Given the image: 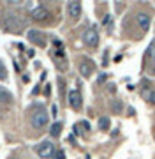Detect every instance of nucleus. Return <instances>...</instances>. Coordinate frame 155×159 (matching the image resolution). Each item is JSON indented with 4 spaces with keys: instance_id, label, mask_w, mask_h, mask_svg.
<instances>
[{
    "instance_id": "423d86ee",
    "label": "nucleus",
    "mask_w": 155,
    "mask_h": 159,
    "mask_svg": "<svg viewBox=\"0 0 155 159\" xmlns=\"http://www.w3.org/2000/svg\"><path fill=\"white\" fill-rule=\"evenodd\" d=\"M30 16H32V20H35V21H46L48 18H50V11H48L44 6H37L35 9H32Z\"/></svg>"
},
{
    "instance_id": "ddd939ff",
    "label": "nucleus",
    "mask_w": 155,
    "mask_h": 159,
    "mask_svg": "<svg viewBox=\"0 0 155 159\" xmlns=\"http://www.w3.org/2000/svg\"><path fill=\"white\" fill-rule=\"evenodd\" d=\"M60 133H62V124H60V122H55V124L50 127V134H51L53 138H58Z\"/></svg>"
},
{
    "instance_id": "f8f14e48",
    "label": "nucleus",
    "mask_w": 155,
    "mask_h": 159,
    "mask_svg": "<svg viewBox=\"0 0 155 159\" xmlns=\"http://www.w3.org/2000/svg\"><path fill=\"white\" fill-rule=\"evenodd\" d=\"M141 96H143L148 102L155 104V90H152V89H144V90L141 92Z\"/></svg>"
},
{
    "instance_id": "f257e3e1",
    "label": "nucleus",
    "mask_w": 155,
    "mask_h": 159,
    "mask_svg": "<svg viewBox=\"0 0 155 159\" xmlns=\"http://www.w3.org/2000/svg\"><path fill=\"white\" fill-rule=\"evenodd\" d=\"M27 25V20L16 14V12H9L6 16V21H4V29L6 32H12V34H21Z\"/></svg>"
},
{
    "instance_id": "20e7f679",
    "label": "nucleus",
    "mask_w": 155,
    "mask_h": 159,
    "mask_svg": "<svg viewBox=\"0 0 155 159\" xmlns=\"http://www.w3.org/2000/svg\"><path fill=\"white\" fill-rule=\"evenodd\" d=\"M27 37H28L30 43H34V44L41 46V48H44V46H46V35L42 34L41 30L30 29L28 32H27Z\"/></svg>"
},
{
    "instance_id": "6e6552de",
    "label": "nucleus",
    "mask_w": 155,
    "mask_h": 159,
    "mask_svg": "<svg viewBox=\"0 0 155 159\" xmlns=\"http://www.w3.org/2000/svg\"><path fill=\"white\" fill-rule=\"evenodd\" d=\"M67 14L72 20H78L81 16V2H67Z\"/></svg>"
},
{
    "instance_id": "9d476101",
    "label": "nucleus",
    "mask_w": 155,
    "mask_h": 159,
    "mask_svg": "<svg viewBox=\"0 0 155 159\" xmlns=\"http://www.w3.org/2000/svg\"><path fill=\"white\" fill-rule=\"evenodd\" d=\"M150 23H152V20H150L148 14H146V12H139V14H138V25H139V29L143 30V32H146V30L150 29Z\"/></svg>"
},
{
    "instance_id": "7ed1b4c3",
    "label": "nucleus",
    "mask_w": 155,
    "mask_h": 159,
    "mask_svg": "<svg viewBox=\"0 0 155 159\" xmlns=\"http://www.w3.org/2000/svg\"><path fill=\"white\" fill-rule=\"evenodd\" d=\"M35 152L39 154V157L48 159V157H51V156H53L55 148H53V143L50 142V140H44V142H41L39 145L35 147Z\"/></svg>"
},
{
    "instance_id": "0eeeda50",
    "label": "nucleus",
    "mask_w": 155,
    "mask_h": 159,
    "mask_svg": "<svg viewBox=\"0 0 155 159\" xmlns=\"http://www.w3.org/2000/svg\"><path fill=\"white\" fill-rule=\"evenodd\" d=\"M67 101H69V106L72 110H80L81 108V94L80 90H71L69 94H67Z\"/></svg>"
},
{
    "instance_id": "9b49d317",
    "label": "nucleus",
    "mask_w": 155,
    "mask_h": 159,
    "mask_svg": "<svg viewBox=\"0 0 155 159\" xmlns=\"http://www.w3.org/2000/svg\"><path fill=\"white\" fill-rule=\"evenodd\" d=\"M14 101V96H12L11 92L4 89V87H0V102H6V104H11Z\"/></svg>"
},
{
    "instance_id": "f03ea898",
    "label": "nucleus",
    "mask_w": 155,
    "mask_h": 159,
    "mask_svg": "<svg viewBox=\"0 0 155 159\" xmlns=\"http://www.w3.org/2000/svg\"><path fill=\"white\" fill-rule=\"evenodd\" d=\"M30 122H32V125H34L35 129H44L48 125V122H50V115H48V111L44 108H39L32 113Z\"/></svg>"
},
{
    "instance_id": "2eb2a0df",
    "label": "nucleus",
    "mask_w": 155,
    "mask_h": 159,
    "mask_svg": "<svg viewBox=\"0 0 155 159\" xmlns=\"http://www.w3.org/2000/svg\"><path fill=\"white\" fill-rule=\"evenodd\" d=\"M6 78H7V69L2 64V60H0V80H6Z\"/></svg>"
},
{
    "instance_id": "a211bd4d",
    "label": "nucleus",
    "mask_w": 155,
    "mask_h": 159,
    "mask_svg": "<svg viewBox=\"0 0 155 159\" xmlns=\"http://www.w3.org/2000/svg\"><path fill=\"white\" fill-rule=\"evenodd\" d=\"M153 62H155V51H153Z\"/></svg>"
},
{
    "instance_id": "4468645a",
    "label": "nucleus",
    "mask_w": 155,
    "mask_h": 159,
    "mask_svg": "<svg viewBox=\"0 0 155 159\" xmlns=\"http://www.w3.org/2000/svg\"><path fill=\"white\" fill-rule=\"evenodd\" d=\"M109 125H111V122H109L108 117H101V119H99V129L101 131H108Z\"/></svg>"
},
{
    "instance_id": "1a4fd4ad",
    "label": "nucleus",
    "mask_w": 155,
    "mask_h": 159,
    "mask_svg": "<svg viewBox=\"0 0 155 159\" xmlns=\"http://www.w3.org/2000/svg\"><path fill=\"white\" fill-rule=\"evenodd\" d=\"M80 73H81V76L88 78V76L93 73V64L90 62V60H81L80 62Z\"/></svg>"
},
{
    "instance_id": "39448f33",
    "label": "nucleus",
    "mask_w": 155,
    "mask_h": 159,
    "mask_svg": "<svg viewBox=\"0 0 155 159\" xmlns=\"http://www.w3.org/2000/svg\"><path fill=\"white\" fill-rule=\"evenodd\" d=\"M83 43H85L86 46H97L99 44V34L95 29H88L85 30V34H83Z\"/></svg>"
},
{
    "instance_id": "f3484780",
    "label": "nucleus",
    "mask_w": 155,
    "mask_h": 159,
    "mask_svg": "<svg viewBox=\"0 0 155 159\" xmlns=\"http://www.w3.org/2000/svg\"><path fill=\"white\" fill-rule=\"evenodd\" d=\"M81 125H83V127H85L86 131L90 129V124H88V122H81Z\"/></svg>"
},
{
    "instance_id": "dca6fc26",
    "label": "nucleus",
    "mask_w": 155,
    "mask_h": 159,
    "mask_svg": "<svg viewBox=\"0 0 155 159\" xmlns=\"http://www.w3.org/2000/svg\"><path fill=\"white\" fill-rule=\"evenodd\" d=\"M65 157V154H63V150H58L57 154H55V159H63Z\"/></svg>"
}]
</instances>
